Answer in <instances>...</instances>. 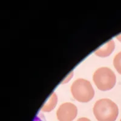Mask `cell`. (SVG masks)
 I'll return each mask as SVG.
<instances>
[{
    "instance_id": "cell-1",
    "label": "cell",
    "mask_w": 121,
    "mask_h": 121,
    "mask_svg": "<svg viewBox=\"0 0 121 121\" xmlns=\"http://www.w3.org/2000/svg\"><path fill=\"white\" fill-rule=\"evenodd\" d=\"M93 111L98 121H115L119 114L117 105L109 99L97 100L94 105Z\"/></svg>"
},
{
    "instance_id": "cell-2",
    "label": "cell",
    "mask_w": 121,
    "mask_h": 121,
    "mask_svg": "<svg viewBox=\"0 0 121 121\" xmlns=\"http://www.w3.org/2000/svg\"><path fill=\"white\" fill-rule=\"evenodd\" d=\"M73 97L80 102H88L93 98L95 90L90 81L84 79H78L71 86Z\"/></svg>"
},
{
    "instance_id": "cell-3",
    "label": "cell",
    "mask_w": 121,
    "mask_h": 121,
    "mask_svg": "<svg viewBox=\"0 0 121 121\" xmlns=\"http://www.w3.org/2000/svg\"><path fill=\"white\" fill-rule=\"evenodd\" d=\"M93 79L97 88L101 91L111 90L114 87L116 78L114 72L108 67H100L95 71Z\"/></svg>"
},
{
    "instance_id": "cell-4",
    "label": "cell",
    "mask_w": 121,
    "mask_h": 121,
    "mask_svg": "<svg viewBox=\"0 0 121 121\" xmlns=\"http://www.w3.org/2000/svg\"><path fill=\"white\" fill-rule=\"evenodd\" d=\"M77 114V107L70 102L60 105L56 112L57 119L59 121H72L76 117Z\"/></svg>"
},
{
    "instance_id": "cell-5",
    "label": "cell",
    "mask_w": 121,
    "mask_h": 121,
    "mask_svg": "<svg viewBox=\"0 0 121 121\" xmlns=\"http://www.w3.org/2000/svg\"><path fill=\"white\" fill-rule=\"evenodd\" d=\"M115 44L113 40H110L102 47H99L95 52V55L100 57H107L113 52Z\"/></svg>"
},
{
    "instance_id": "cell-6",
    "label": "cell",
    "mask_w": 121,
    "mask_h": 121,
    "mask_svg": "<svg viewBox=\"0 0 121 121\" xmlns=\"http://www.w3.org/2000/svg\"><path fill=\"white\" fill-rule=\"evenodd\" d=\"M58 98L56 93L53 92L50 95V98L48 99V101L45 102V104L41 108V110L44 112H51L52 110L55 108V106L57 104Z\"/></svg>"
},
{
    "instance_id": "cell-7",
    "label": "cell",
    "mask_w": 121,
    "mask_h": 121,
    "mask_svg": "<svg viewBox=\"0 0 121 121\" xmlns=\"http://www.w3.org/2000/svg\"><path fill=\"white\" fill-rule=\"evenodd\" d=\"M113 65L117 72L121 74V52L116 55L113 59Z\"/></svg>"
},
{
    "instance_id": "cell-8",
    "label": "cell",
    "mask_w": 121,
    "mask_h": 121,
    "mask_svg": "<svg viewBox=\"0 0 121 121\" xmlns=\"http://www.w3.org/2000/svg\"><path fill=\"white\" fill-rule=\"evenodd\" d=\"M33 121H46V119L43 113H39L36 114Z\"/></svg>"
},
{
    "instance_id": "cell-9",
    "label": "cell",
    "mask_w": 121,
    "mask_h": 121,
    "mask_svg": "<svg viewBox=\"0 0 121 121\" xmlns=\"http://www.w3.org/2000/svg\"><path fill=\"white\" fill-rule=\"evenodd\" d=\"M76 121H91L89 119L87 118V117H81V118L78 119Z\"/></svg>"
},
{
    "instance_id": "cell-10",
    "label": "cell",
    "mask_w": 121,
    "mask_h": 121,
    "mask_svg": "<svg viewBox=\"0 0 121 121\" xmlns=\"http://www.w3.org/2000/svg\"><path fill=\"white\" fill-rule=\"evenodd\" d=\"M116 39H117L118 41H119L120 42H121V34L118 35L117 36H116Z\"/></svg>"
},
{
    "instance_id": "cell-11",
    "label": "cell",
    "mask_w": 121,
    "mask_h": 121,
    "mask_svg": "<svg viewBox=\"0 0 121 121\" xmlns=\"http://www.w3.org/2000/svg\"><path fill=\"white\" fill-rule=\"evenodd\" d=\"M120 121H121V120H120Z\"/></svg>"
}]
</instances>
